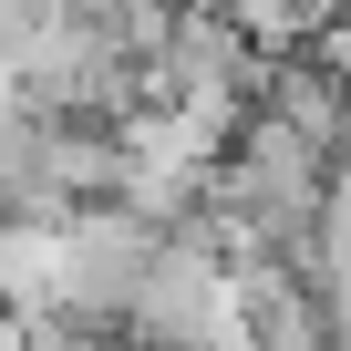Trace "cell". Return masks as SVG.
Segmentation results:
<instances>
[]
</instances>
